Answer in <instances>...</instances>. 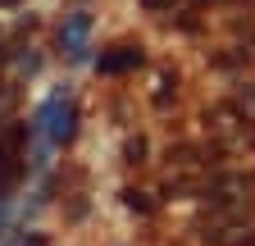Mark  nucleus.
<instances>
[{"label":"nucleus","mask_w":255,"mask_h":246,"mask_svg":"<svg viewBox=\"0 0 255 246\" xmlns=\"http://www.w3.org/2000/svg\"><path fill=\"white\" fill-rule=\"evenodd\" d=\"M146 64V46L137 41H123V46H114V55H101V64H96V69H101V73H123V69H141Z\"/></svg>","instance_id":"nucleus-1"},{"label":"nucleus","mask_w":255,"mask_h":246,"mask_svg":"<svg viewBox=\"0 0 255 246\" xmlns=\"http://www.w3.org/2000/svg\"><path fill=\"white\" fill-rule=\"evenodd\" d=\"M146 155H150L146 137H132V141L123 146V164H132V169H141V164H146Z\"/></svg>","instance_id":"nucleus-2"},{"label":"nucleus","mask_w":255,"mask_h":246,"mask_svg":"<svg viewBox=\"0 0 255 246\" xmlns=\"http://www.w3.org/2000/svg\"><path fill=\"white\" fill-rule=\"evenodd\" d=\"M123 196H128V210H137V214H146V210H150V201H146V192H137V187H128Z\"/></svg>","instance_id":"nucleus-3"},{"label":"nucleus","mask_w":255,"mask_h":246,"mask_svg":"<svg viewBox=\"0 0 255 246\" xmlns=\"http://www.w3.org/2000/svg\"><path fill=\"white\" fill-rule=\"evenodd\" d=\"M146 9H173V0H141Z\"/></svg>","instance_id":"nucleus-4"}]
</instances>
